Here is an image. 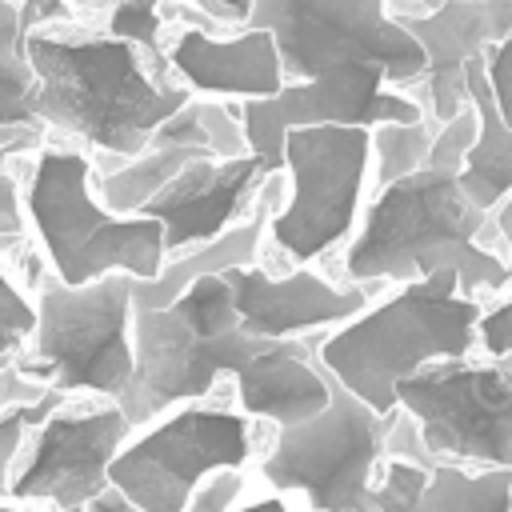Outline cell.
Segmentation results:
<instances>
[{
  "label": "cell",
  "mask_w": 512,
  "mask_h": 512,
  "mask_svg": "<svg viewBox=\"0 0 512 512\" xmlns=\"http://www.w3.org/2000/svg\"><path fill=\"white\" fill-rule=\"evenodd\" d=\"M68 404V396L60 392H48L44 400H36L32 408H12V412H0V504L8 500V484H12V472L24 456V444H28V432L40 428L52 412H60Z\"/></svg>",
  "instance_id": "obj_24"
},
{
  "label": "cell",
  "mask_w": 512,
  "mask_h": 512,
  "mask_svg": "<svg viewBox=\"0 0 512 512\" xmlns=\"http://www.w3.org/2000/svg\"><path fill=\"white\" fill-rule=\"evenodd\" d=\"M24 40L20 4H0V168L48 144V128L36 116V76Z\"/></svg>",
  "instance_id": "obj_18"
},
{
  "label": "cell",
  "mask_w": 512,
  "mask_h": 512,
  "mask_svg": "<svg viewBox=\"0 0 512 512\" xmlns=\"http://www.w3.org/2000/svg\"><path fill=\"white\" fill-rule=\"evenodd\" d=\"M100 32L112 40L132 44L160 76L172 80L168 60H164V44H168V24L160 16V4H112L100 12Z\"/></svg>",
  "instance_id": "obj_23"
},
{
  "label": "cell",
  "mask_w": 512,
  "mask_h": 512,
  "mask_svg": "<svg viewBox=\"0 0 512 512\" xmlns=\"http://www.w3.org/2000/svg\"><path fill=\"white\" fill-rule=\"evenodd\" d=\"M408 32L428 56V72L412 88V100L432 128H444L468 108V60L512 36V0H448L428 20L408 24Z\"/></svg>",
  "instance_id": "obj_16"
},
{
  "label": "cell",
  "mask_w": 512,
  "mask_h": 512,
  "mask_svg": "<svg viewBox=\"0 0 512 512\" xmlns=\"http://www.w3.org/2000/svg\"><path fill=\"white\" fill-rule=\"evenodd\" d=\"M24 52L36 76L40 124L88 152L96 176L148 152L152 136L192 104V92L100 28L60 24L32 32Z\"/></svg>",
  "instance_id": "obj_2"
},
{
  "label": "cell",
  "mask_w": 512,
  "mask_h": 512,
  "mask_svg": "<svg viewBox=\"0 0 512 512\" xmlns=\"http://www.w3.org/2000/svg\"><path fill=\"white\" fill-rule=\"evenodd\" d=\"M476 356L512 360V288L484 300V312L476 324Z\"/></svg>",
  "instance_id": "obj_26"
},
{
  "label": "cell",
  "mask_w": 512,
  "mask_h": 512,
  "mask_svg": "<svg viewBox=\"0 0 512 512\" xmlns=\"http://www.w3.org/2000/svg\"><path fill=\"white\" fill-rule=\"evenodd\" d=\"M36 328V304L24 292V284L16 276H8L0 268V372L12 368V360L28 348Z\"/></svg>",
  "instance_id": "obj_25"
},
{
  "label": "cell",
  "mask_w": 512,
  "mask_h": 512,
  "mask_svg": "<svg viewBox=\"0 0 512 512\" xmlns=\"http://www.w3.org/2000/svg\"><path fill=\"white\" fill-rule=\"evenodd\" d=\"M404 512H512V472L436 464Z\"/></svg>",
  "instance_id": "obj_21"
},
{
  "label": "cell",
  "mask_w": 512,
  "mask_h": 512,
  "mask_svg": "<svg viewBox=\"0 0 512 512\" xmlns=\"http://www.w3.org/2000/svg\"><path fill=\"white\" fill-rule=\"evenodd\" d=\"M284 208L268 220L260 264L332 268L372 200V128H308L284 140Z\"/></svg>",
  "instance_id": "obj_7"
},
{
  "label": "cell",
  "mask_w": 512,
  "mask_h": 512,
  "mask_svg": "<svg viewBox=\"0 0 512 512\" xmlns=\"http://www.w3.org/2000/svg\"><path fill=\"white\" fill-rule=\"evenodd\" d=\"M24 212L48 272L84 288L104 276L156 280L168 264L164 228L144 216H112L96 196L92 156L44 144L24 176Z\"/></svg>",
  "instance_id": "obj_5"
},
{
  "label": "cell",
  "mask_w": 512,
  "mask_h": 512,
  "mask_svg": "<svg viewBox=\"0 0 512 512\" xmlns=\"http://www.w3.org/2000/svg\"><path fill=\"white\" fill-rule=\"evenodd\" d=\"M432 140H436V128L428 120L372 128V192L424 172L432 156Z\"/></svg>",
  "instance_id": "obj_22"
},
{
  "label": "cell",
  "mask_w": 512,
  "mask_h": 512,
  "mask_svg": "<svg viewBox=\"0 0 512 512\" xmlns=\"http://www.w3.org/2000/svg\"><path fill=\"white\" fill-rule=\"evenodd\" d=\"M464 84H468V104L476 108L480 132L476 144L460 168V188L464 196L480 208V212H496L508 196H512V128L500 120L492 88L484 80V60H468L464 68Z\"/></svg>",
  "instance_id": "obj_19"
},
{
  "label": "cell",
  "mask_w": 512,
  "mask_h": 512,
  "mask_svg": "<svg viewBox=\"0 0 512 512\" xmlns=\"http://www.w3.org/2000/svg\"><path fill=\"white\" fill-rule=\"evenodd\" d=\"M480 60H484V80H488V88H492L496 112H500V120L512 128V36L500 40V44H492Z\"/></svg>",
  "instance_id": "obj_28"
},
{
  "label": "cell",
  "mask_w": 512,
  "mask_h": 512,
  "mask_svg": "<svg viewBox=\"0 0 512 512\" xmlns=\"http://www.w3.org/2000/svg\"><path fill=\"white\" fill-rule=\"evenodd\" d=\"M136 376L120 408L144 428L172 408L212 400L232 380L236 408L268 428H292L328 408V372L316 340L268 344L240 328L224 276L196 280L168 308H140L132 324Z\"/></svg>",
  "instance_id": "obj_1"
},
{
  "label": "cell",
  "mask_w": 512,
  "mask_h": 512,
  "mask_svg": "<svg viewBox=\"0 0 512 512\" xmlns=\"http://www.w3.org/2000/svg\"><path fill=\"white\" fill-rule=\"evenodd\" d=\"M224 284L232 292V308L240 316V328L268 344H292V340H320L360 312L372 308L380 296L376 288L344 284L328 276L324 268H284L268 272L260 260L244 268H228Z\"/></svg>",
  "instance_id": "obj_14"
},
{
  "label": "cell",
  "mask_w": 512,
  "mask_h": 512,
  "mask_svg": "<svg viewBox=\"0 0 512 512\" xmlns=\"http://www.w3.org/2000/svg\"><path fill=\"white\" fill-rule=\"evenodd\" d=\"M136 436L132 420L112 400H68L40 428L28 432L24 456L12 472V504H44L52 512H84L108 492V472Z\"/></svg>",
  "instance_id": "obj_12"
},
{
  "label": "cell",
  "mask_w": 512,
  "mask_h": 512,
  "mask_svg": "<svg viewBox=\"0 0 512 512\" xmlns=\"http://www.w3.org/2000/svg\"><path fill=\"white\" fill-rule=\"evenodd\" d=\"M248 152L284 172V140L308 128H380V124H416L424 108L408 96L388 88L384 72L376 68H344L316 80L284 84L272 100L236 104Z\"/></svg>",
  "instance_id": "obj_13"
},
{
  "label": "cell",
  "mask_w": 512,
  "mask_h": 512,
  "mask_svg": "<svg viewBox=\"0 0 512 512\" xmlns=\"http://www.w3.org/2000/svg\"><path fill=\"white\" fill-rule=\"evenodd\" d=\"M36 328L12 368L68 400L120 404L136 376L132 348V276H104L84 288L60 284L52 272L32 292Z\"/></svg>",
  "instance_id": "obj_6"
},
{
  "label": "cell",
  "mask_w": 512,
  "mask_h": 512,
  "mask_svg": "<svg viewBox=\"0 0 512 512\" xmlns=\"http://www.w3.org/2000/svg\"><path fill=\"white\" fill-rule=\"evenodd\" d=\"M252 24L272 32L288 84L376 68L388 88L412 96L428 72L424 48L388 20L384 0H252Z\"/></svg>",
  "instance_id": "obj_10"
},
{
  "label": "cell",
  "mask_w": 512,
  "mask_h": 512,
  "mask_svg": "<svg viewBox=\"0 0 512 512\" xmlns=\"http://www.w3.org/2000/svg\"><path fill=\"white\" fill-rule=\"evenodd\" d=\"M0 512H28V508H24V504H12V500H4V504H0Z\"/></svg>",
  "instance_id": "obj_32"
},
{
  "label": "cell",
  "mask_w": 512,
  "mask_h": 512,
  "mask_svg": "<svg viewBox=\"0 0 512 512\" xmlns=\"http://www.w3.org/2000/svg\"><path fill=\"white\" fill-rule=\"evenodd\" d=\"M84 512H136V508H132V504H128V500L116 492V488H108V492H100V496H96V500H92Z\"/></svg>",
  "instance_id": "obj_31"
},
{
  "label": "cell",
  "mask_w": 512,
  "mask_h": 512,
  "mask_svg": "<svg viewBox=\"0 0 512 512\" xmlns=\"http://www.w3.org/2000/svg\"><path fill=\"white\" fill-rule=\"evenodd\" d=\"M272 428L236 408L232 388L212 400L172 408L136 428L116 456L108 484L136 512H184L212 472H256Z\"/></svg>",
  "instance_id": "obj_8"
},
{
  "label": "cell",
  "mask_w": 512,
  "mask_h": 512,
  "mask_svg": "<svg viewBox=\"0 0 512 512\" xmlns=\"http://www.w3.org/2000/svg\"><path fill=\"white\" fill-rule=\"evenodd\" d=\"M484 244L492 252H500L508 264H512V196L488 216V232H484Z\"/></svg>",
  "instance_id": "obj_29"
},
{
  "label": "cell",
  "mask_w": 512,
  "mask_h": 512,
  "mask_svg": "<svg viewBox=\"0 0 512 512\" xmlns=\"http://www.w3.org/2000/svg\"><path fill=\"white\" fill-rule=\"evenodd\" d=\"M484 300L464 296L452 272L388 288L368 312L316 340L320 368L372 412H396V388L428 364L476 356Z\"/></svg>",
  "instance_id": "obj_4"
},
{
  "label": "cell",
  "mask_w": 512,
  "mask_h": 512,
  "mask_svg": "<svg viewBox=\"0 0 512 512\" xmlns=\"http://www.w3.org/2000/svg\"><path fill=\"white\" fill-rule=\"evenodd\" d=\"M268 176H276V168L252 152L240 160L200 156L152 204H144L140 216L164 228V252L176 260L248 224Z\"/></svg>",
  "instance_id": "obj_15"
},
{
  "label": "cell",
  "mask_w": 512,
  "mask_h": 512,
  "mask_svg": "<svg viewBox=\"0 0 512 512\" xmlns=\"http://www.w3.org/2000/svg\"><path fill=\"white\" fill-rule=\"evenodd\" d=\"M164 60L172 80L184 92H192V100H212V104L272 100L288 84L272 32L256 24L236 36L168 28Z\"/></svg>",
  "instance_id": "obj_17"
},
{
  "label": "cell",
  "mask_w": 512,
  "mask_h": 512,
  "mask_svg": "<svg viewBox=\"0 0 512 512\" xmlns=\"http://www.w3.org/2000/svg\"><path fill=\"white\" fill-rule=\"evenodd\" d=\"M432 464L512 472V360L464 356L420 368L396 388Z\"/></svg>",
  "instance_id": "obj_11"
},
{
  "label": "cell",
  "mask_w": 512,
  "mask_h": 512,
  "mask_svg": "<svg viewBox=\"0 0 512 512\" xmlns=\"http://www.w3.org/2000/svg\"><path fill=\"white\" fill-rule=\"evenodd\" d=\"M236 512H304V504L280 492H252Z\"/></svg>",
  "instance_id": "obj_30"
},
{
  "label": "cell",
  "mask_w": 512,
  "mask_h": 512,
  "mask_svg": "<svg viewBox=\"0 0 512 512\" xmlns=\"http://www.w3.org/2000/svg\"><path fill=\"white\" fill-rule=\"evenodd\" d=\"M212 156L208 148H188V144H160L152 140L148 152L136 160L120 164L108 176H96V196L112 216H140L144 204H152L192 160Z\"/></svg>",
  "instance_id": "obj_20"
},
{
  "label": "cell",
  "mask_w": 512,
  "mask_h": 512,
  "mask_svg": "<svg viewBox=\"0 0 512 512\" xmlns=\"http://www.w3.org/2000/svg\"><path fill=\"white\" fill-rule=\"evenodd\" d=\"M484 232L488 212L464 196L460 172L424 168L372 192L352 244L324 272L376 292L452 272L464 296L492 300L508 292V260L484 244Z\"/></svg>",
  "instance_id": "obj_3"
},
{
  "label": "cell",
  "mask_w": 512,
  "mask_h": 512,
  "mask_svg": "<svg viewBox=\"0 0 512 512\" xmlns=\"http://www.w3.org/2000/svg\"><path fill=\"white\" fill-rule=\"evenodd\" d=\"M388 416L372 412L332 380L324 412L292 428H272L252 476L264 492L300 500L304 512H372V480L384 460Z\"/></svg>",
  "instance_id": "obj_9"
},
{
  "label": "cell",
  "mask_w": 512,
  "mask_h": 512,
  "mask_svg": "<svg viewBox=\"0 0 512 512\" xmlns=\"http://www.w3.org/2000/svg\"><path fill=\"white\" fill-rule=\"evenodd\" d=\"M252 472H212L188 500L184 512H236L256 488H252Z\"/></svg>",
  "instance_id": "obj_27"
}]
</instances>
